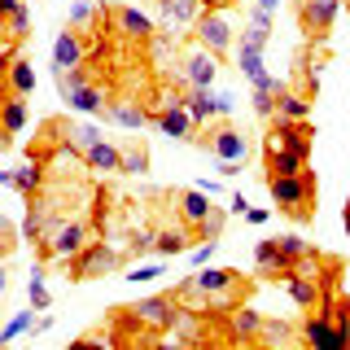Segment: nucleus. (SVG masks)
<instances>
[{
    "mask_svg": "<svg viewBox=\"0 0 350 350\" xmlns=\"http://www.w3.org/2000/svg\"><path fill=\"white\" fill-rule=\"evenodd\" d=\"M267 189H271V202L280 206V215L298 219V224L315 219V206H320V184H315V171L311 167H302L298 175L267 180Z\"/></svg>",
    "mask_w": 350,
    "mask_h": 350,
    "instance_id": "1",
    "label": "nucleus"
},
{
    "mask_svg": "<svg viewBox=\"0 0 350 350\" xmlns=\"http://www.w3.org/2000/svg\"><path fill=\"white\" fill-rule=\"evenodd\" d=\"M180 298L175 293H158V298H140V302H127V306H118L114 315H123V320L131 324H140V333H153V337H162V333H171L175 320H180Z\"/></svg>",
    "mask_w": 350,
    "mask_h": 350,
    "instance_id": "2",
    "label": "nucleus"
},
{
    "mask_svg": "<svg viewBox=\"0 0 350 350\" xmlns=\"http://www.w3.org/2000/svg\"><path fill=\"white\" fill-rule=\"evenodd\" d=\"M66 267H70L75 280H96V276H109V271L123 267V250L101 245V241H88V245H83L70 262H66Z\"/></svg>",
    "mask_w": 350,
    "mask_h": 350,
    "instance_id": "3",
    "label": "nucleus"
},
{
    "mask_svg": "<svg viewBox=\"0 0 350 350\" xmlns=\"http://www.w3.org/2000/svg\"><path fill=\"white\" fill-rule=\"evenodd\" d=\"M241 36L232 31V18L224 14V9H211L206 5V14L197 18V44H202V49H211L219 62L228 57V53H232V44H237Z\"/></svg>",
    "mask_w": 350,
    "mask_h": 350,
    "instance_id": "4",
    "label": "nucleus"
},
{
    "mask_svg": "<svg viewBox=\"0 0 350 350\" xmlns=\"http://www.w3.org/2000/svg\"><path fill=\"white\" fill-rule=\"evenodd\" d=\"M88 241H92L88 224H79V219H66L57 232L44 241V262H70V258L88 245Z\"/></svg>",
    "mask_w": 350,
    "mask_h": 350,
    "instance_id": "5",
    "label": "nucleus"
},
{
    "mask_svg": "<svg viewBox=\"0 0 350 350\" xmlns=\"http://www.w3.org/2000/svg\"><path fill=\"white\" fill-rule=\"evenodd\" d=\"M337 14H342V0H302L298 5V27L306 40H328V31H333Z\"/></svg>",
    "mask_w": 350,
    "mask_h": 350,
    "instance_id": "6",
    "label": "nucleus"
},
{
    "mask_svg": "<svg viewBox=\"0 0 350 350\" xmlns=\"http://www.w3.org/2000/svg\"><path fill=\"white\" fill-rule=\"evenodd\" d=\"M311 140H315V131H311L306 118H280V123H271V131H267V145L293 149V153H302V158H311Z\"/></svg>",
    "mask_w": 350,
    "mask_h": 350,
    "instance_id": "7",
    "label": "nucleus"
},
{
    "mask_svg": "<svg viewBox=\"0 0 350 350\" xmlns=\"http://www.w3.org/2000/svg\"><path fill=\"white\" fill-rule=\"evenodd\" d=\"M101 14L114 22V31H118L123 40H158L153 18L140 14V9H131V5H109V9H101Z\"/></svg>",
    "mask_w": 350,
    "mask_h": 350,
    "instance_id": "8",
    "label": "nucleus"
},
{
    "mask_svg": "<svg viewBox=\"0 0 350 350\" xmlns=\"http://www.w3.org/2000/svg\"><path fill=\"white\" fill-rule=\"evenodd\" d=\"M202 149H211L219 162H245V136L232 123H219L202 136Z\"/></svg>",
    "mask_w": 350,
    "mask_h": 350,
    "instance_id": "9",
    "label": "nucleus"
},
{
    "mask_svg": "<svg viewBox=\"0 0 350 350\" xmlns=\"http://www.w3.org/2000/svg\"><path fill=\"white\" fill-rule=\"evenodd\" d=\"M153 127L158 131H167V136H175V140H184V136H193V109H189V101H167L162 109H153Z\"/></svg>",
    "mask_w": 350,
    "mask_h": 350,
    "instance_id": "10",
    "label": "nucleus"
},
{
    "mask_svg": "<svg viewBox=\"0 0 350 350\" xmlns=\"http://www.w3.org/2000/svg\"><path fill=\"white\" fill-rule=\"evenodd\" d=\"M88 62V40L79 36V27H62V36L53 40V66L57 70H75Z\"/></svg>",
    "mask_w": 350,
    "mask_h": 350,
    "instance_id": "11",
    "label": "nucleus"
},
{
    "mask_svg": "<svg viewBox=\"0 0 350 350\" xmlns=\"http://www.w3.org/2000/svg\"><path fill=\"white\" fill-rule=\"evenodd\" d=\"M215 75H219V57L211 49H189L184 53V79H189V88H211L215 83Z\"/></svg>",
    "mask_w": 350,
    "mask_h": 350,
    "instance_id": "12",
    "label": "nucleus"
},
{
    "mask_svg": "<svg viewBox=\"0 0 350 350\" xmlns=\"http://www.w3.org/2000/svg\"><path fill=\"white\" fill-rule=\"evenodd\" d=\"M289 267H293V262L284 258V250H280V237H267V241H258V245H254V271H258V276H267V280H280Z\"/></svg>",
    "mask_w": 350,
    "mask_h": 350,
    "instance_id": "13",
    "label": "nucleus"
},
{
    "mask_svg": "<svg viewBox=\"0 0 350 350\" xmlns=\"http://www.w3.org/2000/svg\"><path fill=\"white\" fill-rule=\"evenodd\" d=\"M206 14V0H158V18H162V27H171V31H180V27H197V18Z\"/></svg>",
    "mask_w": 350,
    "mask_h": 350,
    "instance_id": "14",
    "label": "nucleus"
},
{
    "mask_svg": "<svg viewBox=\"0 0 350 350\" xmlns=\"http://www.w3.org/2000/svg\"><path fill=\"white\" fill-rule=\"evenodd\" d=\"M101 114H105V123H118V127H127V131L153 127V114H149L145 105H136V101H109Z\"/></svg>",
    "mask_w": 350,
    "mask_h": 350,
    "instance_id": "15",
    "label": "nucleus"
},
{
    "mask_svg": "<svg viewBox=\"0 0 350 350\" xmlns=\"http://www.w3.org/2000/svg\"><path fill=\"white\" fill-rule=\"evenodd\" d=\"M171 202H175V211H180V224H189V228H197L206 215L215 211V206H211V193H202V189H180Z\"/></svg>",
    "mask_w": 350,
    "mask_h": 350,
    "instance_id": "16",
    "label": "nucleus"
},
{
    "mask_svg": "<svg viewBox=\"0 0 350 350\" xmlns=\"http://www.w3.org/2000/svg\"><path fill=\"white\" fill-rule=\"evenodd\" d=\"M262 320H267V315L250 311V306H232L228 337H232V342H245V346H258V337H262Z\"/></svg>",
    "mask_w": 350,
    "mask_h": 350,
    "instance_id": "17",
    "label": "nucleus"
},
{
    "mask_svg": "<svg viewBox=\"0 0 350 350\" xmlns=\"http://www.w3.org/2000/svg\"><path fill=\"white\" fill-rule=\"evenodd\" d=\"M189 109H193V123H211L215 114H228V101L224 96H211V88H189Z\"/></svg>",
    "mask_w": 350,
    "mask_h": 350,
    "instance_id": "18",
    "label": "nucleus"
},
{
    "mask_svg": "<svg viewBox=\"0 0 350 350\" xmlns=\"http://www.w3.org/2000/svg\"><path fill=\"white\" fill-rule=\"evenodd\" d=\"M83 162L92 171H123V145H114V140H96V145H88L83 153Z\"/></svg>",
    "mask_w": 350,
    "mask_h": 350,
    "instance_id": "19",
    "label": "nucleus"
},
{
    "mask_svg": "<svg viewBox=\"0 0 350 350\" xmlns=\"http://www.w3.org/2000/svg\"><path fill=\"white\" fill-rule=\"evenodd\" d=\"M262 162H267V180H280V175H298V171L306 167L302 153H293V149H276V145H267Z\"/></svg>",
    "mask_w": 350,
    "mask_h": 350,
    "instance_id": "20",
    "label": "nucleus"
},
{
    "mask_svg": "<svg viewBox=\"0 0 350 350\" xmlns=\"http://www.w3.org/2000/svg\"><path fill=\"white\" fill-rule=\"evenodd\" d=\"M258 346H302V328H293L289 320H276V315H267V320H262Z\"/></svg>",
    "mask_w": 350,
    "mask_h": 350,
    "instance_id": "21",
    "label": "nucleus"
},
{
    "mask_svg": "<svg viewBox=\"0 0 350 350\" xmlns=\"http://www.w3.org/2000/svg\"><path fill=\"white\" fill-rule=\"evenodd\" d=\"M66 101H70V109H79V114H101V109L109 105V96H105L101 83H79Z\"/></svg>",
    "mask_w": 350,
    "mask_h": 350,
    "instance_id": "22",
    "label": "nucleus"
},
{
    "mask_svg": "<svg viewBox=\"0 0 350 350\" xmlns=\"http://www.w3.org/2000/svg\"><path fill=\"white\" fill-rule=\"evenodd\" d=\"M193 241H197V232H193L189 224H184V228H162V232H158V254H162V258L189 254V250H193Z\"/></svg>",
    "mask_w": 350,
    "mask_h": 350,
    "instance_id": "23",
    "label": "nucleus"
},
{
    "mask_svg": "<svg viewBox=\"0 0 350 350\" xmlns=\"http://www.w3.org/2000/svg\"><path fill=\"white\" fill-rule=\"evenodd\" d=\"M0 180H5L9 189H18V193L36 197V193H40V180H44V167H40L36 158H31L27 167H18V171H5V175H0Z\"/></svg>",
    "mask_w": 350,
    "mask_h": 350,
    "instance_id": "24",
    "label": "nucleus"
},
{
    "mask_svg": "<svg viewBox=\"0 0 350 350\" xmlns=\"http://www.w3.org/2000/svg\"><path fill=\"white\" fill-rule=\"evenodd\" d=\"M27 118H31V109H27V96H14V92H5V140H14L22 127H27Z\"/></svg>",
    "mask_w": 350,
    "mask_h": 350,
    "instance_id": "25",
    "label": "nucleus"
},
{
    "mask_svg": "<svg viewBox=\"0 0 350 350\" xmlns=\"http://www.w3.org/2000/svg\"><path fill=\"white\" fill-rule=\"evenodd\" d=\"M5 22H9V27H5V40H9V44H22V40L31 36V9L22 5V0L5 14Z\"/></svg>",
    "mask_w": 350,
    "mask_h": 350,
    "instance_id": "26",
    "label": "nucleus"
},
{
    "mask_svg": "<svg viewBox=\"0 0 350 350\" xmlns=\"http://www.w3.org/2000/svg\"><path fill=\"white\" fill-rule=\"evenodd\" d=\"M276 114L280 118H306L311 114V96H298V92H289V88H280V96H276Z\"/></svg>",
    "mask_w": 350,
    "mask_h": 350,
    "instance_id": "27",
    "label": "nucleus"
},
{
    "mask_svg": "<svg viewBox=\"0 0 350 350\" xmlns=\"http://www.w3.org/2000/svg\"><path fill=\"white\" fill-rule=\"evenodd\" d=\"M149 171V149L145 145H127L123 149V175H145Z\"/></svg>",
    "mask_w": 350,
    "mask_h": 350,
    "instance_id": "28",
    "label": "nucleus"
},
{
    "mask_svg": "<svg viewBox=\"0 0 350 350\" xmlns=\"http://www.w3.org/2000/svg\"><path fill=\"white\" fill-rule=\"evenodd\" d=\"M276 96H280V88H254V114L276 118Z\"/></svg>",
    "mask_w": 350,
    "mask_h": 350,
    "instance_id": "29",
    "label": "nucleus"
},
{
    "mask_svg": "<svg viewBox=\"0 0 350 350\" xmlns=\"http://www.w3.org/2000/svg\"><path fill=\"white\" fill-rule=\"evenodd\" d=\"M224 219H228L224 211H211V215L202 219V224L193 228V232H197V241H219V232H224Z\"/></svg>",
    "mask_w": 350,
    "mask_h": 350,
    "instance_id": "30",
    "label": "nucleus"
},
{
    "mask_svg": "<svg viewBox=\"0 0 350 350\" xmlns=\"http://www.w3.org/2000/svg\"><path fill=\"white\" fill-rule=\"evenodd\" d=\"M31 324H36V315H31V311H18V315H9V324L0 328V342H14V337H22Z\"/></svg>",
    "mask_w": 350,
    "mask_h": 350,
    "instance_id": "31",
    "label": "nucleus"
},
{
    "mask_svg": "<svg viewBox=\"0 0 350 350\" xmlns=\"http://www.w3.org/2000/svg\"><path fill=\"white\" fill-rule=\"evenodd\" d=\"M31 306H36V311H49V306H53V298H49V289H44V280H40V271H36V276H31Z\"/></svg>",
    "mask_w": 350,
    "mask_h": 350,
    "instance_id": "32",
    "label": "nucleus"
},
{
    "mask_svg": "<svg viewBox=\"0 0 350 350\" xmlns=\"http://www.w3.org/2000/svg\"><path fill=\"white\" fill-rule=\"evenodd\" d=\"M245 27L271 31V9H262V5H250V9H245Z\"/></svg>",
    "mask_w": 350,
    "mask_h": 350,
    "instance_id": "33",
    "label": "nucleus"
},
{
    "mask_svg": "<svg viewBox=\"0 0 350 350\" xmlns=\"http://www.w3.org/2000/svg\"><path fill=\"white\" fill-rule=\"evenodd\" d=\"M88 22H92V5H75V9H70V22H66V27H79V31H83Z\"/></svg>",
    "mask_w": 350,
    "mask_h": 350,
    "instance_id": "34",
    "label": "nucleus"
},
{
    "mask_svg": "<svg viewBox=\"0 0 350 350\" xmlns=\"http://www.w3.org/2000/svg\"><path fill=\"white\" fill-rule=\"evenodd\" d=\"M162 276V267H158V262H149V267H136V271H131V284H140V280H158Z\"/></svg>",
    "mask_w": 350,
    "mask_h": 350,
    "instance_id": "35",
    "label": "nucleus"
},
{
    "mask_svg": "<svg viewBox=\"0 0 350 350\" xmlns=\"http://www.w3.org/2000/svg\"><path fill=\"white\" fill-rule=\"evenodd\" d=\"M232 215H250V202H245V193H232Z\"/></svg>",
    "mask_w": 350,
    "mask_h": 350,
    "instance_id": "36",
    "label": "nucleus"
},
{
    "mask_svg": "<svg viewBox=\"0 0 350 350\" xmlns=\"http://www.w3.org/2000/svg\"><path fill=\"white\" fill-rule=\"evenodd\" d=\"M245 219H250V224H267L271 215H267V211H258V206H250V215H245Z\"/></svg>",
    "mask_w": 350,
    "mask_h": 350,
    "instance_id": "37",
    "label": "nucleus"
},
{
    "mask_svg": "<svg viewBox=\"0 0 350 350\" xmlns=\"http://www.w3.org/2000/svg\"><path fill=\"white\" fill-rule=\"evenodd\" d=\"M14 245H18V232H14V228H5V254H14Z\"/></svg>",
    "mask_w": 350,
    "mask_h": 350,
    "instance_id": "38",
    "label": "nucleus"
},
{
    "mask_svg": "<svg viewBox=\"0 0 350 350\" xmlns=\"http://www.w3.org/2000/svg\"><path fill=\"white\" fill-rule=\"evenodd\" d=\"M250 5H262V9H271V14H276V9H280V0H250Z\"/></svg>",
    "mask_w": 350,
    "mask_h": 350,
    "instance_id": "39",
    "label": "nucleus"
},
{
    "mask_svg": "<svg viewBox=\"0 0 350 350\" xmlns=\"http://www.w3.org/2000/svg\"><path fill=\"white\" fill-rule=\"evenodd\" d=\"M342 224H346V237H350V197H346V211H342Z\"/></svg>",
    "mask_w": 350,
    "mask_h": 350,
    "instance_id": "40",
    "label": "nucleus"
},
{
    "mask_svg": "<svg viewBox=\"0 0 350 350\" xmlns=\"http://www.w3.org/2000/svg\"><path fill=\"white\" fill-rule=\"evenodd\" d=\"M18 5V0H0V14H9V9H14Z\"/></svg>",
    "mask_w": 350,
    "mask_h": 350,
    "instance_id": "41",
    "label": "nucleus"
}]
</instances>
